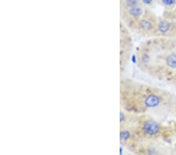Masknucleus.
Masks as SVG:
<instances>
[{
	"label": "nucleus",
	"instance_id": "f257e3e1",
	"mask_svg": "<svg viewBox=\"0 0 176 155\" xmlns=\"http://www.w3.org/2000/svg\"><path fill=\"white\" fill-rule=\"evenodd\" d=\"M174 101L168 92L129 78H120V108L136 114L172 108Z\"/></svg>",
	"mask_w": 176,
	"mask_h": 155
},
{
	"label": "nucleus",
	"instance_id": "f03ea898",
	"mask_svg": "<svg viewBox=\"0 0 176 155\" xmlns=\"http://www.w3.org/2000/svg\"><path fill=\"white\" fill-rule=\"evenodd\" d=\"M168 130V126L163 125L155 118L147 114H140L136 129V139L140 140L159 138L166 136Z\"/></svg>",
	"mask_w": 176,
	"mask_h": 155
},
{
	"label": "nucleus",
	"instance_id": "7ed1b4c3",
	"mask_svg": "<svg viewBox=\"0 0 176 155\" xmlns=\"http://www.w3.org/2000/svg\"><path fill=\"white\" fill-rule=\"evenodd\" d=\"M133 46V40L129 29L122 22H120V71L121 74L128 65Z\"/></svg>",
	"mask_w": 176,
	"mask_h": 155
},
{
	"label": "nucleus",
	"instance_id": "6e6552de",
	"mask_svg": "<svg viewBox=\"0 0 176 155\" xmlns=\"http://www.w3.org/2000/svg\"><path fill=\"white\" fill-rule=\"evenodd\" d=\"M140 1L147 7H151V6H154V4L155 3V2H157L156 0H140Z\"/></svg>",
	"mask_w": 176,
	"mask_h": 155
},
{
	"label": "nucleus",
	"instance_id": "423d86ee",
	"mask_svg": "<svg viewBox=\"0 0 176 155\" xmlns=\"http://www.w3.org/2000/svg\"><path fill=\"white\" fill-rule=\"evenodd\" d=\"M140 0H120V11L142 5Z\"/></svg>",
	"mask_w": 176,
	"mask_h": 155
},
{
	"label": "nucleus",
	"instance_id": "20e7f679",
	"mask_svg": "<svg viewBox=\"0 0 176 155\" xmlns=\"http://www.w3.org/2000/svg\"><path fill=\"white\" fill-rule=\"evenodd\" d=\"M158 17L147 8L144 15L139 20L133 32L143 36H157Z\"/></svg>",
	"mask_w": 176,
	"mask_h": 155
},
{
	"label": "nucleus",
	"instance_id": "0eeeda50",
	"mask_svg": "<svg viewBox=\"0 0 176 155\" xmlns=\"http://www.w3.org/2000/svg\"><path fill=\"white\" fill-rule=\"evenodd\" d=\"M167 9H171L176 6V0H156Z\"/></svg>",
	"mask_w": 176,
	"mask_h": 155
},
{
	"label": "nucleus",
	"instance_id": "39448f33",
	"mask_svg": "<svg viewBox=\"0 0 176 155\" xmlns=\"http://www.w3.org/2000/svg\"><path fill=\"white\" fill-rule=\"evenodd\" d=\"M147 9V6L142 4L128 9L120 10V17L121 20L120 22H122L129 30L134 31L137 23L146 13Z\"/></svg>",
	"mask_w": 176,
	"mask_h": 155
}]
</instances>
